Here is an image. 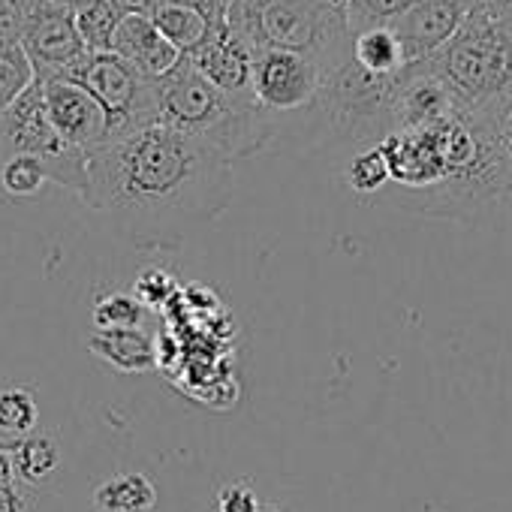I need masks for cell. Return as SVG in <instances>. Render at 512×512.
I'll return each mask as SVG.
<instances>
[{"instance_id":"cell-1","label":"cell","mask_w":512,"mask_h":512,"mask_svg":"<svg viewBox=\"0 0 512 512\" xmlns=\"http://www.w3.org/2000/svg\"><path fill=\"white\" fill-rule=\"evenodd\" d=\"M232 157L163 121L88 151L85 202L130 226L208 223L232 202Z\"/></svg>"},{"instance_id":"cell-2","label":"cell","mask_w":512,"mask_h":512,"mask_svg":"<svg viewBox=\"0 0 512 512\" xmlns=\"http://www.w3.org/2000/svg\"><path fill=\"white\" fill-rule=\"evenodd\" d=\"M157 109L163 124L211 142L232 160L263 154L281 136L275 115L256 100H238L217 88L190 55L157 79Z\"/></svg>"},{"instance_id":"cell-3","label":"cell","mask_w":512,"mask_h":512,"mask_svg":"<svg viewBox=\"0 0 512 512\" xmlns=\"http://www.w3.org/2000/svg\"><path fill=\"white\" fill-rule=\"evenodd\" d=\"M226 28L250 46L305 52L329 76L353 55L347 0H229Z\"/></svg>"},{"instance_id":"cell-4","label":"cell","mask_w":512,"mask_h":512,"mask_svg":"<svg viewBox=\"0 0 512 512\" xmlns=\"http://www.w3.org/2000/svg\"><path fill=\"white\" fill-rule=\"evenodd\" d=\"M428 61L458 106L512 100V10L473 4L458 34Z\"/></svg>"},{"instance_id":"cell-5","label":"cell","mask_w":512,"mask_h":512,"mask_svg":"<svg viewBox=\"0 0 512 512\" xmlns=\"http://www.w3.org/2000/svg\"><path fill=\"white\" fill-rule=\"evenodd\" d=\"M16 154L37 157L46 166L49 181H55L85 199L88 151L61 136V130L55 127V121L49 115L46 91H43L40 79H34L4 109V115H0V163Z\"/></svg>"},{"instance_id":"cell-6","label":"cell","mask_w":512,"mask_h":512,"mask_svg":"<svg viewBox=\"0 0 512 512\" xmlns=\"http://www.w3.org/2000/svg\"><path fill=\"white\" fill-rule=\"evenodd\" d=\"M326 67L296 49L253 46V94L260 106L275 115L281 136H290L293 124L308 136V121L326 91Z\"/></svg>"},{"instance_id":"cell-7","label":"cell","mask_w":512,"mask_h":512,"mask_svg":"<svg viewBox=\"0 0 512 512\" xmlns=\"http://www.w3.org/2000/svg\"><path fill=\"white\" fill-rule=\"evenodd\" d=\"M64 79L85 85L103 103V109L109 115V139H118L124 133H133L139 127L160 121L157 82L142 76L130 61H124L115 52L88 49L64 73Z\"/></svg>"},{"instance_id":"cell-8","label":"cell","mask_w":512,"mask_h":512,"mask_svg":"<svg viewBox=\"0 0 512 512\" xmlns=\"http://www.w3.org/2000/svg\"><path fill=\"white\" fill-rule=\"evenodd\" d=\"M22 49H25L37 79L64 76L88 52V46L79 34V25H76V13L49 7V4H37V0H31Z\"/></svg>"},{"instance_id":"cell-9","label":"cell","mask_w":512,"mask_h":512,"mask_svg":"<svg viewBox=\"0 0 512 512\" xmlns=\"http://www.w3.org/2000/svg\"><path fill=\"white\" fill-rule=\"evenodd\" d=\"M40 82L46 91L49 115L64 139H70L73 145L85 151H94L109 139V115L103 103L85 85L64 79V76L40 79Z\"/></svg>"},{"instance_id":"cell-10","label":"cell","mask_w":512,"mask_h":512,"mask_svg":"<svg viewBox=\"0 0 512 512\" xmlns=\"http://www.w3.org/2000/svg\"><path fill=\"white\" fill-rule=\"evenodd\" d=\"M476 0H416V4L392 25L404 43L407 61H425L443 49L464 19L470 16Z\"/></svg>"},{"instance_id":"cell-11","label":"cell","mask_w":512,"mask_h":512,"mask_svg":"<svg viewBox=\"0 0 512 512\" xmlns=\"http://www.w3.org/2000/svg\"><path fill=\"white\" fill-rule=\"evenodd\" d=\"M190 58L226 94H232L238 100H256V94H253V46L247 40H241L232 28L217 31Z\"/></svg>"},{"instance_id":"cell-12","label":"cell","mask_w":512,"mask_h":512,"mask_svg":"<svg viewBox=\"0 0 512 512\" xmlns=\"http://www.w3.org/2000/svg\"><path fill=\"white\" fill-rule=\"evenodd\" d=\"M112 52L121 55L124 61H130L142 76L148 79H160L166 76L181 58L184 52L175 49L154 25L151 16H124L118 31H115V40H112Z\"/></svg>"},{"instance_id":"cell-13","label":"cell","mask_w":512,"mask_h":512,"mask_svg":"<svg viewBox=\"0 0 512 512\" xmlns=\"http://www.w3.org/2000/svg\"><path fill=\"white\" fill-rule=\"evenodd\" d=\"M151 19H154L157 31L175 49H181L184 55L199 52L217 34V28L199 10H193L187 4H178V0H160V4L154 7V13H151Z\"/></svg>"},{"instance_id":"cell-14","label":"cell","mask_w":512,"mask_h":512,"mask_svg":"<svg viewBox=\"0 0 512 512\" xmlns=\"http://www.w3.org/2000/svg\"><path fill=\"white\" fill-rule=\"evenodd\" d=\"M88 347L103 362H109L118 371H145L154 362L151 338L139 326H130V329H97L88 338Z\"/></svg>"},{"instance_id":"cell-15","label":"cell","mask_w":512,"mask_h":512,"mask_svg":"<svg viewBox=\"0 0 512 512\" xmlns=\"http://www.w3.org/2000/svg\"><path fill=\"white\" fill-rule=\"evenodd\" d=\"M353 61L377 76H395L410 64L404 43L392 25L365 28V31L353 34Z\"/></svg>"},{"instance_id":"cell-16","label":"cell","mask_w":512,"mask_h":512,"mask_svg":"<svg viewBox=\"0 0 512 512\" xmlns=\"http://www.w3.org/2000/svg\"><path fill=\"white\" fill-rule=\"evenodd\" d=\"M94 503L100 512H148L154 506V488L139 473H121L97 488Z\"/></svg>"},{"instance_id":"cell-17","label":"cell","mask_w":512,"mask_h":512,"mask_svg":"<svg viewBox=\"0 0 512 512\" xmlns=\"http://www.w3.org/2000/svg\"><path fill=\"white\" fill-rule=\"evenodd\" d=\"M121 19H124V13L112 4V0H91V4H85L76 13L79 34H82L85 46L94 52H112V40H115Z\"/></svg>"},{"instance_id":"cell-18","label":"cell","mask_w":512,"mask_h":512,"mask_svg":"<svg viewBox=\"0 0 512 512\" xmlns=\"http://www.w3.org/2000/svg\"><path fill=\"white\" fill-rule=\"evenodd\" d=\"M347 184L356 196H383L389 187V163L380 145L353 151L347 163Z\"/></svg>"},{"instance_id":"cell-19","label":"cell","mask_w":512,"mask_h":512,"mask_svg":"<svg viewBox=\"0 0 512 512\" xmlns=\"http://www.w3.org/2000/svg\"><path fill=\"white\" fill-rule=\"evenodd\" d=\"M46 181H49L46 166L31 154H16L0 163V193L4 196H16V199L37 196Z\"/></svg>"},{"instance_id":"cell-20","label":"cell","mask_w":512,"mask_h":512,"mask_svg":"<svg viewBox=\"0 0 512 512\" xmlns=\"http://www.w3.org/2000/svg\"><path fill=\"white\" fill-rule=\"evenodd\" d=\"M10 455H13V464H16V473L25 479V482H40V479H46L55 467H58V449H55V443H52V437H22L13 449H10Z\"/></svg>"},{"instance_id":"cell-21","label":"cell","mask_w":512,"mask_h":512,"mask_svg":"<svg viewBox=\"0 0 512 512\" xmlns=\"http://www.w3.org/2000/svg\"><path fill=\"white\" fill-rule=\"evenodd\" d=\"M416 0H347V19L350 31L359 34L365 28L395 25Z\"/></svg>"},{"instance_id":"cell-22","label":"cell","mask_w":512,"mask_h":512,"mask_svg":"<svg viewBox=\"0 0 512 512\" xmlns=\"http://www.w3.org/2000/svg\"><path fill=\"white\" fill-rule=\"evenodd\" d=\"M37 425V401L28 389L0 392V431L25 437Z\"/></svg>"},{"instance_id":"cell-23","label":"cell","mask_w":512,"mask_h":512,"mask_svg":"<svg viewBox=\"0 0 512 512\" xmlns=\"http://www.w3.org/2000/svg\"><path fill=\"white\" fill-rule=\"evenodd\" d=\"M94 323H97V329H130V326H139L142 323V302H139V296L109 293V296L97 299Z\"/></svg>"},{"instance_id":"cell-24","label":"cell","mask_w":512,"mask_h":512,"mask_svg":"<svg viewBox=\"0 0 512 512\" xmlns=\"http://www.w3.org/2000/svg\"><path fill=\"white\" fill-rule=\"evenodd\" d=\"M0 512H25V494L16 485V464L10 449H0Z\"/></svg>"},{"instance_id":"cell-25","label":"cell","mask_w":512,"mask_h":512,"mask_svg":"<svg viewBox=\"0 0 512 512\" xmlns=\"http://www.w3.org/2000/svg\"><path fill=\"white\" fill-rule=\"evenodd\" d=\"M178 4H187V7L199 10L217 31L226 28V19H229V0H178Z\"/></svg>"},{"instance_id":"cell-26","label":"cell","mask_w":512,"mask_h":512,"mask_svg":"<svg viewBox=\"0 0 512 512\" xmlns=\"http://www.w3.org/2000/svg\"><path fill=\"white\" fill-rule=\"evenodd\" d=\"M220 512H256V500L247 488H226L220 494Z\"/></svg>"},{"instance_id":"cell-27","label":"cell","mask_w":512,"mask_h":512,"mask_svg":"<svg viewBox=\"0 0 512 512\" xmlns=\"http://www.w3.org/2000/svg\"><path fill=\"white\" fill-rule=\"evenodd\" d=\"M500 154H503V166H506L509 187H512V100H509L503 121H500Z\"/></svg>"},{"instance_id":"cell-28","label":"cell","mask_w":512,"mask_h":512,"mask_svg":"<svg viewBox=\"0 0 512 512\" xmlns=\"http://www.w3.org/2000/svg\"><path fill=\"white\" fill-rule=\"evenodd\" d=\"M124 16H151L160 0H112Z\"/></svg>"},{"instance_id":"cell-29","label":"cell","mask_w":512,"mask_h":512,"mask_svg":"<svg viewBox=\"0 0 512 512\" xmlns=\"http://www.w3.org/2000/svg\"><path fill=\"white\" fill-rule=\"evenodd\" d=\"M37 4H49V7H61V10H73V13H79L85 4H91V0H37Z\"/></svg>"},{"instance_id":"cell-30","label":"cell","mask_w":512,"mask_h":512,"mask_svg":"<svg viewBox=\"0 0 512 512\" xmlns=\"http://www.w3.org/2000/svg\"><path fill=\"white\" fill-rule=\"evenodd\" d=\"M482 7H494V10H512V0H476Z\"/></svg>"}]
</instances>
